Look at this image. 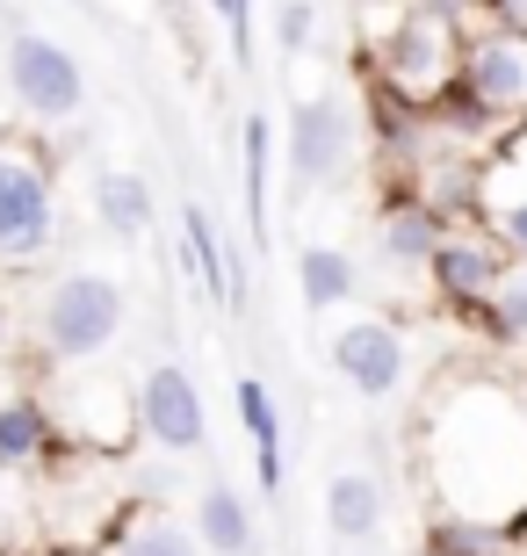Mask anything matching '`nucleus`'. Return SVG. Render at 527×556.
<instances>
[{
    "instance_id": "2eb2a0df",
    "label": "nucleus",
    "mask_w": 527,
    "mask_h": 556,
    "mask_svg": "<svg viewBox=\"0 0 527 556\" xmlns=\"http://www.w3.org/2000/svg\"><path fill=\"white\" fill-rule=\"evenodd\" d=\"M196 528H203V549H217V556H253V506H246L231 484H210V492H203Z\"/></svg>"
},
{
    "instance_id": "f257e3e1",
    "label": "nucleus",
    "mask_w": 527,
    "mask_h": 556,
    "mask_svg": "<svg viewBox=\"0 0 527 556\" xmlns=\"http://www.w3.org/2000/svg\"><path fill=\"white\" fill-rule=\"evenodd\" d=\"M426 477L441 514L527 528V397L499 376H455L426 405Z\"/></svg>"
},
{
    "instance_id": "dca6fc26",
    "label": "nucleus",
    "mask_w": 527,
    "mask_h": 556,
    "mask_svg": "<svg viewBox=\"0 0 527 556\" xmlns=\"http://www.w3.org/2000/svg\"><path fill=\"white\" fill-rule=\"evenodd\" d=\"M469 318L485 326L491 348H527V261H513V268L499 275V289H491Z\"/></svg>"
},
{
    "instance_id": "393cba45",
    "label": "nucleus",
    "mask_w": 527,
    "mask_h": 556,
    "mask_svg": "<svg viewBox=\"0 0 527 556\" xmlns=\"http://www.w3.org/2000/svg\"><path fill=\"white\" fill-rule=\"evenodd\" d=\"M210 15L231 29V59H253V0H210Z\"/></svg>"
},
{
    "instance_id": "f8f14e48",
    "label": "nucleus",
    "mask_w": 527,
    "mask_h": 556,
    "mask_svg": "<svg viewBox=\"0 0 527 556\" xmlns=\"http://www.w3.org/2000/svg\"><path fill=\"white\" fill-rule=\"evenodd\" d=\"M231 405H239V427L253 433V477H261V492L275 498L283 492V419H275V391H267L261 376H239Z\"/></svg>"
},
{
    "instance_id": "412c9836",
    "label": "nucleus",
    "mask_w": 527,
    "mask_h": 556,
    "mask_svg": "<svg viewBox=\"0 0 527 556\" xmlns=\"http://www.w3.org/2000/svg\"><path fill=\"white\" fill-rule=\"evenodd\" d=\"M239 144H246V225L267 231V152H275L267 116H246V124H239Z\"/></svg>"
},
{
    "instance_id": "ddd939ff",
    "label": "nucleus",
    "mask_w": 527,
    "mask_h": 556,
    "mask_svg": "<svg viewBox=\"0 0 527 556\" xmlns=\"http://www.w3.org/2000/svg\"><path fill=\"white\" fill-rule=\"evenodd\" d=\"M51 448H59V413L37 397H0V463L22 470V463H43Z\"/></svg>"
},
{
    "instance_id": "7ed1b4c3",
    "label": "nucleus",
    "mask_w": 527,
    "mask_h": 556,
    "mask_svg": "<svg viewBox=\"0 0 527 556\" xmlns=\"http://www.w3.org/2000/svg\"><path fill=\"white\" fill-rule=\"evenodd\" d=\"M448 130L491 138L499 124H527V29L520 22H485L463 43V73L441 94Z\"/></svg>"
},
{
    "instance_id": "6e6552de",
    "label": "nucleus",
    "mask_w": 527,
    "mask_h": 556,
    "mask_svg": "<svg viewBox=\"0 0 527 556\" xmlns=\"http://www.w3.org/2000/svg\"><path fill=\"white\" fill-rule=\"evenodd\" d=\"M325 362H332V376H347L362 397H390L405 383V332L384 326V318H347V326H332V340H325Z\"/></svg>"
},
{
    "instance_id": "6ab92c4d",
    "label": "nucleus",
    "mask_w": 527,
    "mask_h": 556,
    "mask_svg": "<svg viewBox=\"0 0 527 556\" xmlns=\"http://www.w3.org/2000/svg\"><path fill=\"white\" fill-rule=\"evenodd\" d=\"M181 253H188V268H196V282H203L210 296L224 304V282H231V247L217 239V225H210L203 203L181 210Z\"/></svg>"
},
{
    "instance_id": "bb28decb",
    "label": "nucleus",
    "mask_w": 527,
    "mask_h": 556,
    "mask_svg": "<svg viewBox=\"0 0 527 556\" xmlns=\"http://www.w3.org/2000/svg\"><path fill=\"white\" fill-rule=\"evenodd\" d=\"M0 340H8V311H0Z\"/></svg>"
},
{
    "instance_id": "f03ea898",
    "label": "nucleus",
    "mask_w": 527,
    "mask_h": 556,
    "mask_svg": "<svg viewBox=\"0 0 527 556\" xmlns=\"http://www.w3.org/2000/svg\"><path fill=\"white\" fill-rule=\"evenodd\" d=\"M469 0H398V15L376 37V87L398 109H441V94L463 73Z\"/></svg>"
},
{
    "instance_id": "5701e85b",
    "label": "nucleus",
    "mask_w": 527,
    "mask_h": 556,
    "mask_svg": "<svg viewBox=\"0 0 527 556\" xmlns=\"http://www.w3.org/2000/svg\"><path fill=\"white\" fill-rule=\"evenodd\" d=\"M116 556H203V542L188 535V528H174V520H145V528L123 535Z\"/></svg>"
},
{
    "instance_id": "b1692460",
    "label": "nucleus",
    "mask_w": 527,
    "mask_h": 556,
    "mask_svg": "<svg viewBox=\"0 0 527 556\" xmlns=\"http://www.w3.org/2000/svg\"><path fill=\"white\" fill-rule=\"evenodd\" d=\"M311 29H318V0H283V8H275V43H283V51H304Z\"/></svg>"
},
{
    "instance_id": "4468645a",
    "label": "nucleus",
    "mask_w": 527,
    "mask_h": 556,
    "mask_svg": "<svg viewBox=\"0 0 527 556\" xmlns=\"http://www.w3.org/2000/svg\"><path fill=\"white\" fill-rule=\"evenodd\" d=\"M325 520H332V535L368 542L376 528H384V484H376L368 470H340L332 484H325Z\"/></svg>"
},
{
    "instance_id": "a878e982",
    "label": "nucleus",
    "mask_w": 527,
    "mask_h": 556,
    "mask_svg": "<svg viewBox=\"0 0 527 556\" xmlns=\"http://www.w3.org/2000/svg\"><path fill=\"white\" fill-rule=\"evenodd\" d=\"M485 8H491V22H520L527 29V0H485Z\"/></svg>"
},
{
    "instance_id": "a211bd4d",
    "label": "nucleus",
    "mask_w": 527,
    "mask_h": 556,
    "mask_svg": "<svg viewBox=\"0 0 527 556\" xmlns=\"http://www.w3.org/2000/svg\"><path fill=\"white\" fill-rule=\"evenodd\" d=\"M354 282H362V268H354V253H340V247H304V261H297V289H304L311 311L347 304Z\"/></svg>"
},
{
    "instance_id": "423d86ee",
    "label": "nucleus",
    "mask_w": 527,
    "mask_h": 556,
    "mask_svg": "<svg viewBox=\"0 0 527 556\" xmlns=\"http://www.w3.org/2000/svg\"><path fill=\"white\" fill-rule=\"evenodd\" d=\"M8 87H15V102L29 109L37 124H65V116H80V102H87L80 59H73L59 37H37V29H15V43H8Z\"/></svg>"
},
{
    "instance_id": "f3484780",
    "label": "nucleus",
    "mask_w": 527,
    "mask_h": 556,
    "mask_svg": "<svg viewBox=\"0 0 527 556\" xmlns=\"http://www.w3.org/2000/svg\"><path fill=\"white\" fill-rule=\"evenodd\" d=\"M95 217H102L109 239H145V225H152V188L138 174H102L95 181Z\"/></svg>"
},
{
    "instance_id": "9b49d317",
    "label": "nucleus",
    "mask_w": 527,
    "mask_h": 556,
    "mask_svg": "<svg viewBox=\"0 0 527 556\" xmlns=\"http://www.w3.org/2000/svg\"><path fill=\"white\" fill-rule=\"evenodd\" d=\"M448 239V217L426 195H390L384 217H376V253H384L390 268H426Z\"/></svg>"
},
{
    "instance_id": "4be33fe9",
    "label": "nucleus",
    "mask_w": 527,
    "mask_h": 556,
    "mask_svg": "<svg viewBox=\"0 0 527 556\" xmlns=\"http://www.w3.org/2000/svg\"><path fill=\"white\" fill-rule=\"evenodd\" d=\"M477 210H485V231H491V239H499L513 261H527V188H513L506 203H499V195H485Z\"/></svg>"
},
{
    "instance_id": "9d476101",
    "label": "nucleus",
    "mask_w": 527,
    "mask_h": 556,
    "mask_svg": "<svg viewBox=\"0 0 527 556\" xmlns=\"http://www.w3.org/2000/svg\"><path fill=\"white\" fill-rule=\"evenodd\" d=\"M347 144H354V124H347V109L332 102V94H318V102H304L297 116H289V174L304 188L332 181L347 166Z\"/></svg>"
},
{
    "instance_id": "1a4fd4ad",
    "label": "nucleus",
    "mask_w": 527,
    "mask_h": 556,
    "mask_svg": "<svg viewBox=\"0 0 527 556\" xmlns=\"http://www.w3.org/2000/svg\"><path fill=\"white\" fill-rule=\"evenodd\" d=\"M513 268V253L491 239V231H448L441 239V253L426 261V275H434V296L441 304H455V311H477L499 289V275Z\"/></svg>"
},
{
    "instance_id": "aec40b11",
    "label": "nucleus",
    "mask_w": 527,
    "mask_h": 556,
    "mask_svg": "<svg viewBox=\"0 0 527 556\" xmlns=\"http://www.w3.org/2000/svg\"><path fill=\"white\" fill-rule=\"evenodd\" d=\"M506 549H513L506 528L455 520V514H441V520H434V535H426V556H506Z\"/></svg>"
},
{
    "instance_id": "20e7f679",
    "label": "nucleus",
    "mask_w": 527,
    "mask_h": 556,
    "mask_svg": "<svg viewBox=\"0 0 527 556\" xmlns=\"http://www.w3.org/2000/svg\"><path fill=\"white\" fill-rule=\"evenodd\" d=\"M37 332H43V354L51 362H95L123 332V289L109 275H65L43 296Z\"/></svg>"
},
{
    "instance_id": "cd10ccee",
    "label": "nucleus",
    "mask_w": 527,
    "mask_h": 556,
    "mask_svg": "<svg viewBox=\"0 0 527 556\" xmlns=\"http://www.w3.org/2000/svg\"><path fill=\"white\" fill-rule=\"evenodd\" d=\"M0 138H8V130H0Z\"/></svg>"
},
{
    "instance_id": "0eeeda50",
    "label": "nucleus",
    "mask_w": 527,
    "mask_h": 556,
    "mask_svg": "<svg viewBox=\"0 0 527 556\" xmlns=\"http://www.w3.org/2000/svg\"><path fill=\"white\" fill-rule=\"evenodd\" d=\"M138 427L152 448L166 455H196L210 433V413H203V391H196V376L181 362H152L138 383Z\"/></svg>"
},
{
    "instance_id": "39448f33",
    "label": "nucleus",
    "mask_w": 527,
    "mask_h": 556,
    "mask_svg": "<svg viewBox=\"0 0 527 556\" xmlns=\"http://www.w3.org/2000/svg\"><path fill=\"white\" fill-rule=\"evenodd\" d=\"M51 239H59L51 166L37 144L0 138V261H37Z\"/></svg>"
}]
</instances>
